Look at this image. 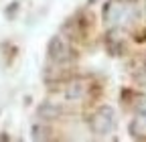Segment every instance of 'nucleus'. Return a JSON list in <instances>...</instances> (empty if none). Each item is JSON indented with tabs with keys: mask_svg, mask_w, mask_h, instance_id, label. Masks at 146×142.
I'll list each match as a JSON object with an SVG mask.
<instances>
[{
	"mask_svg": "<svg viewBox=\"0 0 146 142\" xmlns=\"http://www.w3.org/2000/svg\"><path fill=\"white\" fill-rule=\"evenodd\" d=\"M114 128H116V112H114V108L102 106V108L94 114V118H91V130H94V134L106 136Z\"/></svg>",
	"mask_w": 146,
	"mask_h": 142,
	"instance_id": "f257e3e1",
	"label": "nucleus"
},
{
	"mask_svg": "<svg viewBox=\"0 0 146 142\" xmlns=\"http://www.w3.org/2000/svg\"><path fill=\"white\" fill-rule=\"evenodd\" d=\"M130 14H134V8L130 4L120 2V0H112L104 8V21L108 25H122L130 19Z\"/></svg>",
	"mask_w": 146,
	"mask_h": 142,
	"instance_id": "f03ea898",
	"label": "nucleus"
},
{
	"mask_svg": "<svg viewBox=\"0 0 146 142\" xmlns=\"http://www.w3.org/2000/svg\"><path fill=\"white\" fill-rule=\"evenodd\" d=\"M47 53H49V59L55 63H65L71 57V47L69 43L61 37V35H55V37L49 41L47 45Z\"/></svg>",
	"mask_w": 146,
	"mask_h": 142,
	"instance_id": "7ed1b4c3",
	"label": "nucleus"
},
{
	"mask_svg": "<svg viewBox=\"0 0 146 142\" xmlns=\"http://www.w3.org/2000/svg\"><path fill=\"white\" fill-rule=\"evenodd\" d=\"M130 134H132L134 138L146 140V110L140 112V114L132 120V124H130Z\"/></svg>",
	"mask_w": 146,
	"mask_h": 142,
	"instance_id": "20e7f679",
	"label": "nucleus"
},
{
	"mask_svg": "<svg viewBox=\"0 0 146 142\" xmlns=\"http://www.w3.org/2000/svg\"><path fill=\"white\" fill-rule=\"evenodd\" d=\"M83 92H85V83H83V81H73V83L67 85L65 98H67V100H77V98L83 96Z\"/></svg>",
	"mask_w": 146,
	"mask_h": 142,
	"instance_id": "39448f33",
	"label": "nucleus"
},
{
	"mask_svg": "<svg viewBox=\"0 0 146 142\" xmlns=\"http://www.w3.org/2000/svg\"><path fill=\"white\" fill-rule=\"evenodd\" d=\"M33 138H35V140H43V138H49V136H45V128L33 126Z\"/></svg>",
	"mask_w": 146,
	"mask_h": 142,
	"instance_id": "423d86ee",
	"label": "nucleus"
},
{
	"mask_svg": "<svg viewBox=\"0 0 146 142\" xmlns=\"http://www.w3.org/2000/svg\"><path fill=\"white\" fill-rule=\"evenodd\" d=\"M39 112H49V116H59V112H61V110H59V108H55V106H49V104H45V106H43V108H41Z\"/></svg>",
	"mask_w": 146,
	"mask_h": 142,
	"instance_id": "0eeeda50",
	"label": "nucleus"
},
{
	"mask_svg": "<svg viewBox=\"0 0 146 142\" xmlns=\"http://www.w3.org/2000/svg\"><path fill=\"white\" fill-rule=\"evenodd\" d=\"M0 140H8V136H4V134H2V136H0Z\"/></svg>",
	"mask_w": 146,
	"mask_h": 142,
	"instance_id": "6e6552de",
	"label": "nucleus"
}]
</instances>
